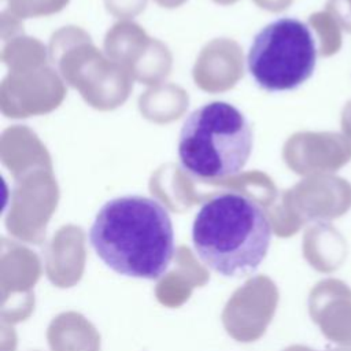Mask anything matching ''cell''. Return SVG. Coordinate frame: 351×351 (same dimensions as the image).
Here are the masks:
<instances>
[{"label":"cell","instance_id":"6da1fadb","mask_svg":"<svg viewBox=\"0 0 351 351\" xmlns=\"http://www.w3.org/2000/svg\"><path fill=\"white\" fill-rule=\"evenodd\" d=\"M89 241L110 269L144 280L162 277L176 250L169 211L156 199L141 195L106 202L89 229Z\"/></svg>","mask_w":351,"mask_h":351},{"label":"cell","instance_id":"7a4b0ae2","mask_svg":"<svg viewBox=\"0 0 351 351\" xmlns=\"http://www.w3.org/2000/svg\"><path fill=\"white\" fill-rule=\"evenodd\" d=\"M271 240V223L250 196L225 191L202 204L192 223V243L202 262L223 277L256 271Z\"/></svg>","mask_w":351,"mask_h":351},{"label":"cell","instance_id":"3957f363","mask_svg":"<svg viewBox=\"0 0 351 351\" xmlns=\"http://www.w3.org/2000/svg\"><path fill=\"white\" fill-rule=\"evenodd\" d=\"M252 149L247 117L228 101H210L192 111L178 136L181 167L199 180L239 174Z\"/></svg>","mask_w":351,"mask_h":351},{"label":"cell","instance_id":"277c9868","mask_svg":"<svg viewBox=\"0 0 351 351\" xmlns=\"http://www.w3.org/2000/svg\"><path fill=\"white\" fill-rule=\"evenodd\" d=\"M311 27L296 18L282 16L262 27L247 53V69L267 92L292 90L306 82L317 63Z\"/></svg>","mask_w":351,"mask_h":351},{"label":"cell","instance_id":"5b68a950","mask_svg":"<svg viewBox=\"0 0 351 351\" xmlns=\"http://www.w3.org/2000/svg\"><path fill=\"white\" fill-rule=\"evenodd\" d=\"M311 313L322 333L341 348H351V288L337 278L321 281L313 291Z\"/></svg>","mask_w":351,"mask_h":351},{"label":"cell","instance_id":"8992f818","mask_svg":"<svg viewBox=\"0 0 351 351\" xmlns=\"http://www.w3.org/2000/svg\"><path fill=\"white\" fill-rule=\"evenodd\" d=\"M308 208L313 217L330 221L351 208V184L343 177L324 176L307 186Z\"/></svg>","mask_w":351,"mask_h":351},{"label":"cell","instance_id":"52a82bcc","mask_svg":"<svg viewBox=\"0 0 351 351\" xmlns=\"http://www.w3.org/2000/svg\"><path fill=\"white\" fill-rule=\"evenodd\" d=\"M303 147L307 169L336 171L351 160V141L343 133L313 134L304 140Z\"/></svg>","mask_w":351,"mask_h":351},{"label":"cell","instance_id":"ba28073f","mask_svg":"<svg viewBox=\"0 0 351 351\" xmlns=\"http://www.w3.org/2000/svg\"><path fill=\"white\" fill-rule=\"evenodd\" d=\"M306 255L311 265L324 273L336 271L347 259L346 237L330 225L315 226L307 237Z\"/></svg>","mask_w":351,"mask_h":351},{"label":"cell","instance_id":"9c48e42d","mask_svg":"<svg viewBox=\"0 0 351 351\" xmlns=\"http://www.w3.org/2000/svg\"><path fill=\"white\" fill-rule=\"evenodd\" d=\"M311 25L319 36V53L322 56H330L341 48L343 30L329 12L315 14L311 18Z\"/></svg>","mask_w":351,"mask_h":351},{"label":"cell","instance_id":"30bf717a","mask_svg":"<svg viewBox=\"0 0 351 351\" xmlns=\"http://www.w3.org/2000/svg\"><path fill=\"white\" fill-rule=\"evenodd\" d=\"M328 12L335 18L341 30L351 33V0H329Z\"/></svg>","mask_w":351,"mask_h":351},{"label":"cell","instance_id":"8fae6325","mask_svg":"<svg viewBox=\"0 0 351 351\" xmlns=\"http://www.w3.org/2000/svg\"><path fill=\"white\" fill-rule=\"evenodd\" d=\"M340 125H341V133L351 141V100L343 107Z\"/></svg>","mask_w":351,"mask_h":351},{"label":"cell","instance_id":"7c38bea8","mask_svg":"<svg viewBox=\"0 0 351 351\" xmlns=\"http://www.w3.org/2000/svg\"><path fill=\"white\" fill-rule=\"evenodd\" d=\"M339 351H351V348H340Z\"/></svg>","mask_w":351,"mask_h":351}]
</instances>
